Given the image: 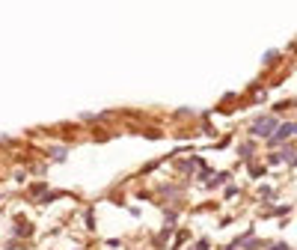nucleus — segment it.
<instances>
[{"label":"nucleus","mask_w":297,"mask_h":250,"mask_svg":"<svg viewBox=\"0 0 297 250\" xmlns=\"http://www.w3.org/2000/svg\"><path fill=\"white\" fill-rule=\"evenodd\" d=\"M274 119L271 116H264V119H259V122L253 125V134H274Z\"/></svg>","instance_id":"obj_1"},{"label":"nucleus","mask_w":297,"mask_h":250,"mask_svg":"<svg viewBox=\"0 0 297 250\" xmlns=\"http://www.w3.org/2000/svg\"><path fill=\"white\" fill-rule=\"evenodd\" d=\"M288 134H297V125H282L280 131H277V137H274V140H282V137H288Z\"/></svg>","instance_id":"obj_2"},{"label":"nucleus","mask_w":297,"mask_h":250,"mask_svg":"<svg viewBox=\"0 0 297 250\" xmlns=\"http://www.w3.org/2000/svg\"><path fill=\"white\" fill-rule=\"evenodd\" d=\"M271 250H288V247H285V244H277V247H271Z\"/></svg>","instance_id":"obj_3"}]
</instances>
